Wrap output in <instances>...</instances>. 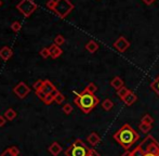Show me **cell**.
<instances>
[{
	"label": "cell",
	"mask_w": 159,
	"mask_h": 156,
	"mask_svg": "<svg viewBox=\"0 0 159 156\" xmlns=\"http://www.w3.org/2000/svg\"><path fill=\"white\" fill-rule=\"evenodd\" d=\"M114 139L125 149L129 151L133 146V144L140 139L139 133L132 128L130 125H124L114 135Z\"/></svg>",
	"instance_id": "1"
},
{
	"label": "cell",
	"mask_w": 159,
	"mask_h": 156,
	"mask_svg": "<svg viewBox=\"0 0 159 156\" xmlns=\"http://www.w3.org/2000/svg\"><path fill=\"white\" fill-rule=\"evenodd\" d=\"M132 156H159V143L153 135H146L136 148L131 151Z\"/></svg>",
	"instance_id": "2"
},
{
	"label": "cell",
	"mask_w": 159,
	"mask_h": 156,
	"mask_svg": "<svg viewBox=\"0 0 159 156\" xmlns=\"http://www.w3.org/2000/svg\"><path fill=\"white\" fill-rule=\"evenodd\" d=\"M74 102L84 114H89L98 105L100 100L94 93L89 92L88 90L84 89L81 93H78L76 95V98L74 99Z\"/></svg>",
	"instance_id": "3"
},
{
	"label": "cell",
	"mask_w": 159,
	"mask_h": 156,
	"mask_svg": "<svg viewBox=\"0 0 159 156\" xmlns=\"http://www.w3.org/2000/svg\"><path fill=\"white\" fill-rule=\"evenodd\" d=\"M91 149L81 140H76L69 148L65 151L66 156H89Z\"/></svg>",
	"instance_id": "4"
},
{
	"label": "cell",
	"mask_w": 159,
	"mask_h": 156,
	"mask_svg": "<svg viewBox=\"0 0 159 156\" xmlns=\"http://www.w3.org/2000/svg\"><path fill=\"white\" fill-rule=\"evenodd\" d=\"M73 9L74 4L69 0H55V6L53 11L59 15V17L65 19L73 11Z\"/></svg>",
	"instance_id": "5"
},
{
	"label": "cell",
	"mask_w": 159,
	"mask_h": 156,
	"mask_svg": "<svg viewBox=\"0 0 159 156\" xmlns=\"http://www.w3.org/2000/svg\"><path fill=\"white\" fill-rule=\"evenodd\" d=\"M16 9L25 17H30L37 9V3L34 0H21L17 3Z\"/></svg>",
	"instance_id": "6"
},
{
	"label": "cell",
	"mask_w": 159,
	"mask_h": 156,
	"mask_svg": "<svg viewBox=\"0 0 159 156\" xmlns=\"http://www.w3.org/2000/svg\"><path fill=\"white\" fill-rule=\"evenodd\" d=\"M13 92H14L15 94L20 98V99H24V98L27 97V94L30 92V87L25 84V82L21 81L14 87Z\"/></svg>",
	"instance_id": "7"
},
{
	"label": "cell",
	"mask_w": 159,
	"mask_h": 156,
	"mask_svg": "<svg viewBox=\"0 0 159 156\" xmlns=\"http://www.w3.org/2000/svg\"><path fill=\"white\" fill-rule=\"evenodd\" d=\"M130 47V42L125 38V37H119L114 44V48L117 49L119 52H125L128 48Z\"/></svg>",
	"instance_id": "8"
},
{
	"label": "cell",
	"mask_w": 159,
	"mask_h": 156,
	"mask_svg": "<svg viewBox=\"0 0 159 156\" xmlns=\"http://www.w3.org/2000/svg\"><path fill=\"white\" fill-rule=\"evenodd\" d=\"M57 90V88L54 87V85L50 81V80H44L43 81V86H42V90L41 92L44 93V94H51L54 91Z\"/></svg>",
	"instance_id": "9"
},
{
	"label": "cell",
	"mask_w": 159,
	"mask_h": 156,
	"mask_svg": "<svg viewBox=\"0 0 159 156\" xmlns=\"http://www.w3.org/2000/svg\"><path fill=\"white\" fill-rule=\"evenodd\" d=\"M49 51H50V57H52V59H57V57H61L62 53H63V50H62L59 46H57L55 44H51L50 48H49Z\"/></svg>",
	"instance_id": "10"
},
{
	"label": "cell",
	"mask_w": 159,
	"mask_h": 156,
	"mask_svg": "<svg viewBox=\"0 0 159 156\" xmlns=\"http://www.w3.org/2000/svg\"><path fill=\"white\" fill-rule=\"evenodd\" d=\"M12 55H13V51L9 47H3V48L0 49V57L3 61H8L10 57H12Z\"/></svg>",
	"instance_id": "11"
},
{
	"label": "cell",
	"mask_w": 159,
	"mask_h": 156,
	"mask_svg": "<svg viewBox=\"0 0 159 156\" xmlns=\"http://www.w3.org/2000/svg\"><path fill=\"white\" fill-rule=\"evenodd\" d=\"M48 151L50 152V154H52L53 156H57L62 151H63V149H62V146L60 145L57 142H53V143L49 146Z\"/></svg>",
	"instance_id": "12"
},
{
	"label": "cell",
	"mask_w": 159,
	"mask_h": 156,
	"mask_svg": "<svg viewBox=\"0 0 159 156\" xmlns=\"http://www.w3.org/2000/svg\"><path fill=\"white\" fill-rule=\"evenodd\" d=\"M111 86L113 87L115 90H119V89H121L122 87H125L124 86V80L121 79L120 77H118V76H116V77H114L113 78V80L111 81Z\"/></svg>",
	"instance_id": "13"
},
{
	"label": "cell",
	"mask_w": 159,
	"mask_h": 156,
	"mask_svg": "<svg viewBox=\"0 0 159 156\" xmlns=\"http://www.w3.org/2000/svg\"><path fill=\"white\" fill-rule=\"evenodd\" d=\"M88 142L91 144V145H93V146H95L96 144H98L101 142V138H100V135H98L96 132H92V133H90V135H88Z\"/></svg>",
	"instance_id": "14"
},
{
	"label": "cell",
	"mask_w": 159,
	"mask_h": 156,
	"mask_svg": "<svg viewBox=\"0 0 159 156\" xmlns=\"http://www.w3.org/2000/svg\"><path fill=\"white\" fill-rule=\"evenodd\" d=\"M136 100H138V98H136V95L134 94V93L132 92V91H130V92L128 93V95H127L126 98H125L124 100H122V101L125 102V104H126V105L130 106V105H132V104H133L134 102L136 101Z\"/></svg>",
	"instance_id": "15"
},
{
	"label": "cell",
	"mask_w": 159,
	"mask_h": 156,
	"mask_svg": "<svg viewBox=\"0 0 159 156\" xmlns=\"http://www.w3.org/2000/svg\"><path fill=\"white\" fill-rule=\"evenodd\" d=\"M86 49H87V50H88L90 53H94V52H96V51H98V42H95L94 40H90V41L87 42Z\"/></svg>",
	"instance_id": "16"
},
{
	"label": "cell",
	"mask_w": 159,
	"mask_h": 156,
	"mask_svg": "<svg viewBox=\"0 0 159 156\" xmlns=\"http://www.w3.org/2000/svg\"><path fill=\"white\" fill-rule=\"evenodd\" d=\"M59 92H60L59 90H55L54 92L51 93V94H47L46 98H44L43 101H42V102H43V103L46 104V105H50V104L52 103V102L55 101V95H57Z\"/></svg>",
	"instance_id": "17"
},
{
	"label": "cell",
	"mask_w": 159,
	"mask_h": 156,
	"mask_svg": "<svg viewBox=\"0 0 159 156\" xmlns=\"http://www.w3.org/2000/svg\"><path fill=\"white\" fill-rule=\"evenodd\" d=\"M3 116L6 117L7 120H13L16 117V112H15L13 108H9V110H7L6 112H4Z\"/></svg>",
	"instance_id": "18"
},
{
	"label": "cell",
	"mask_w": 159,
	"mask_h": 156,
	"mask_svg": "<svg viewBox=\"0 0 159 156\" xmlns=\"http://www.w3.org/2000/svg\"><path fill=\"white\" fill-rule=\"evenodd\" d=\"M102 108L106 111H111V108H114V103L111 99H105L104 101L102 102Z\"/></svg>",
	"instance_id": "19"
},
{
	"label": "cell",
	"mask_w": 159,
	"mask_h": 156,
	"mask_svg": "<svg viewBox=\"0 0 159 156\" xmlns=\"http://www.w3.org/2000/svg\"><path fill=\"white\" fill-rule=\"evenodd\" d=\"M139 129H140L143 133H147L152 130V125L145 124V122H141V124L139 125Z\"/></svg>",
	"instance_id": "20"
},
{
	"label": "cell",
	"mask_w": 159,
	"mask_h": 156,
	"mask_svg": "<svg viewBox=\"0 0 159 156\" xmlns=\"http://www.w3.org/2000/svg\"><path fill=\"white\" fill-rule=\"evenodd\" d=\"M129 92H130L129 89L126 88V87H122L121 89H119V90L117 91V95H118V97H119L121 100H124L125 98H126L127 95H128V93H129Z\"/></svg>",
	"instance_id": "21"
},
{
	"label": "cell",
	"mask_w": 159,
	"mask_h": 156,
	"mask_svg": "<svg viewBox=\"0 0 159 156\" xmlns=\"http://www.w3.org/2000/svg\"><path fill=\"white\" fill-rule=\"evenodd\" d=\"M43 81H44V80L39 79V80H37V81H36L35 84H34L33 88L35 89L36 92H40V91L42 90V86H43Z\"/></svg>",
	"instance_id": "22"
},
{
	"label": "cell",
	"mask_w": 159,
	"mask_h": 156,
	"mask_svg": "<svg viewBox=\"0 0 159 156\" xmlns=\"http://www.w3.org/2000/svg\"><path fill=\"white\" fill-rule=\"evenodd\" d=\"M151 88L153 89L154 91H155L156 93L158 94V97H159V76L156 78L155 80H154L153 82H152V85H151Z\"/></svg>",
	"instance_id": "23"
},
{
	"label": "cell",
	"mask_w": 159,
	"mask_h": 156,
	"mask_svg": "<svg viewBox=\"0 0 159 156\" xmlns=\"http://www.w3.org/2000/svg\"><path fill=\"white\" fill-rule=\"evenodd\" d=\"M64 42H65V38L62 36V35H57V36L54 38V44L59 47H61L62 44H64Z\"/></svg>",
	"instance_id": "24"
},
{
	"label": "cell",
	"mask_w": 159,
	"mask_h": 156,
	"mask_svg": "<svg viewBox=\"0 0 159 156\" xmlns=\"http://www.w3.org/2000/svg\"><path fill=\"white\" fill-rule=\"evenodd\" d=\"M62 110H63V112L65 113V114L68 115V114H70V113L73 112V106H71L70 104L66 103V104H64V105H63Z\"/></svg>",
	"instance_id": "25"
},
{
	"label": "cell",
	"mask_w": 159,
	"mask_h": 156,
	"mask_svg": "<svg viewBox=\"0 0 159 156\" xmlns=\"http://www.w3.org/2000/svg\"><path fill=\"white\" fill-rule=\"evenodd\" d=\"M11 28H12L13 32L17 33V32H20V30H21L22 25H21V23H20V22H13L12 25H11Z\"/></svg>",
	"instance_id": "26"
},
{
	"label": "cell",
	"mask_w": 159,
	"mask_h": 156,
	"mask_svg": "<svg viewBox=\"0 0 159 156\" xmlns=\"http://www.w3.org/2000/svg\"><path fill=\"white\" fill-rule=\"evenodd\" d=\"M39 53L43 59H47V57H50V51H49V48H42Z\"/></svg>",
	"instance_id": "27"
},
{
	"label": "cell",
	"mask_w": 159,
	"mask_h": 156,
	"mask_svg": "<svg viewBox=\"0 0 159 156\" xmlns=\"http://www.w3.org/2000/svg\"><path fill=\"white\" fill-rule=\"evenodd\" d=\"M64 101H65V97L62 94L61 92H59L57 95H55V101L54 102H57V104H62Z\"/></svg>",
	"instance_id": "28"
},
{
	"label": "cell",
	"mask_w": 159,
	"mask_h": 156,
	"mask_svg": "<svg viewBox=\"0 0 159 156\" xmlns=\"http://www.w3.org/2000/svg\"><path fill=\"white\" fill-rule=\"evenodd\" d=\"M141 122H145V124H148V125H152L154 122V119L149 116L148 114H146L144 117L142 118V120H141Z\"/></svg>",
	"instance_id": "29"
},
{
	"label": "cell",
	"mask_w": 159,
	"mask_h": 156,
	"mask_svg": "<svg viewBox=\"0 0 159 156\" xmlns=\"http://www.w3.org/2000/svg\"><path fill=\"white\" fill-rule=\"evenodd\" d=\"M86 90H88L89 92H92V93H94L96 90H98V87L95 86L93 82H90V84L88 85V86L86 87Z\"/></svg>",
	"instance_id": "30"
},
{
	"label": "cell",
	"mask_w": 159,
	"mask_h": 156,
	"mask_svg": "<svg viewBox=\"0 0 159 156\" xmlns=\"http://www.w3.org/2000/svg\"><path fill=\"white\" fill-rule=\"evenodd\" d=\"M54 6H55V0H50V1L47 2V7H48L50 10L53 11V9H54Z\"/></svg>",
	"instance_id": "31"
},
{
	"label": "cell",
	"mask_w": 159,
	"mask_h": 156,
	"mask_svg": "<svg viewBox=\"0 0 159 156\" xmlns=\"http://www.w3.org/2000/svg\"><path fill=\"white\" fill-rule=\"evenodd\" d=\"M10 150H11V152H12L15 156H19L20 155V150L16 148V146H11Z\"/></svg>",
	"instance_id": "32"
},
{
	"label": "cell",
	"mask_w": 159,
	"mask_h": 156,
	"mask_svg": "<svg viewBox=\"0 0 159 156\" xmlns=\"http://www.w3.org/2000/svg\"><path fill=\"white\" fill-rule=\"evenodd\" d=\"M1 156H15L14 154H13L12 152H11V150H10V148L8 149V150H6L3 153L1 154Z\"/></svg>",
	"instance_id": "33"
},
{
	"label": "cell",
	"mask_w": 159,
	"mask_h": 156,
	"mask_svg": "<svg viewBox=\"0 0 159 156\" xmlns=\"http://www.w3.org/2000/svg\"><path fill=\"white\" fill-rule=\"evenodd\" d=\"M6 122H7L6 117H4L3 115H2V116H0V127L4 126V125H6Z\"/></svg>",
	"instance_id": "34"
},
{
	"label": "cell",
	"mask_w": 159,
	"mask_h": 156,
	"mask_svg": "<svg viewBox=\"0 0 159 156\" xmlns=\"http://www.w3.org/2000/svg\"><path fill=\"white\" fill-rule=\"evenodd\" d=\"M89 156H100V154H98V153L96 152L95 150H93V149H91L90 154H89Z\"/></svg>",
	"instance_id": "35"
},
{
	"label": "cell",
	"mask_w": 159,
	"mask_h": 156,
	"mask_svg": "<svg viewBox=\"0 0 159 156\" xmlns=\"http://www.w3.org/2000/svg\"><path fill=\"white\" fill-rule=\"evenodd\" d=\"M143 1H144V3H146V4H152V3H154L156 0H143Z\"/></svg>",
	"instance_id": "36"
},
{
	"label": "cell",
	"mask_w": 159,
	"mask_h": 156,
	"mask_svg": "<svg viewBox=\"0 0 159 156\" xmlns=\"http://www.w3.org/2000/svg\"><path fill=\"white\" fill-rule=\"evenodd\" d=\"M121 156H132V155H131V152H129V151H128V152H126L125 154H122Z\"/></svg>",
	"instance_id": "37"
},
{
	"label": "cell",
	"mask_w": 159,
	"mask_h": 156,
	"mask_svg": "<svg viewBox=\"0 0 159 156\" xmlns=\"http://www.w3.org/2000/svg\"><path fill=\"white\" fill-rule=\"evenodd\" d=\"M1 4H2V1H1V0H0V7H1Z\"/></svg>",
	"instance_id": "38"
}]
</instances>
